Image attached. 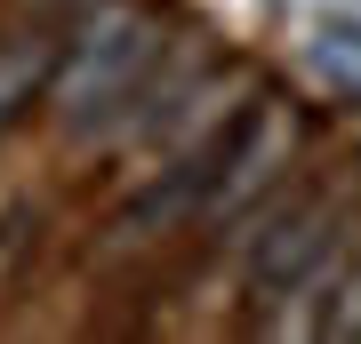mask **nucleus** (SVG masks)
<instances>
[{"label":"nucleus","mask_w":361,"mask_h":344,"mask_svg":"<svg viewBox=\"0 0 361 344\" xmlns=\"http://www.w3.org/2000/svg\"><path fill=\"white\" fill-rule=\"evenodd\" d=\"M169 49L161 32V0H80L65 40H56V72H49V128L73 144H104V128L137 104V89L153 80V64Z\"/></svg>","instance_id":"nucleus-1"},{"label":"nucleus","mask_w":361,"mask_h":344,"mask_svg":"<svg viewBox=\"0 0 361 344\" xmlns=\"http://www.w3.org/2000/svg\"><path fill=\"white\" fill-rule=\"evenodd\" d=\"M353 241H361V208L337 184H313V192L273 208L249 232V312H257V329L265 336H313L322 329V296L337 288Z\"/></svg>","instance_id":"nucleus-2"},{"label":"nucleus","mask_w":361,"mask_h":344,"mask_svg":"<svg viewBox=\"0 0 361 344\" xmlns=\"http://www.w3.org/2000/svg\"><path fill=\"white\" fill-rule=\"evenodd\" d=\"M297 144H305V113H297L289 96H249L241 120H233V136L217 144V168H209V184H201L193 224L209 232V241L233 232V241L249 248V232L289 200Z\"/></svg>","instance_id":"nucleus-3"},{"label":"nucleus","mask_w":361,"mask_h":344,"mask_svg":"<svg viewBox=\"0 0 361 344\" xmlns=\"http://www.w3.org/2000/svg\"><path fill=\"white\" fill-rule=\"evenodd\" d=\"M209 72H217V56H209V40H201V32L169 40V49H161V64H153V80L137 89V104H129L113 128H104V153H137V160H145V144L169 128V113H177V104L193 96Z\"/></svg>","instance_id":"nucleus-4"},{"label":"nucleus","mask_w":361,"mask_h":344,"mask_svg":"<svg viewBox=\"0 0 361 344\" xmlns=\"http://www.w3.org/2000/svg\"><path fill=\"white\" fill-rule=\"evenodd\" d=\"M56 40H65V25H40V16H0V136H8L32 104H49Z\"/></svg>","instance_id":"nucleus-5"},{"label":"nucleus","mask_w":361,"mask_h":344,"mask_svg":"<svg viewBox=\"0 0 361 344\" xmlns=\"http://www.w3.org/2000/svg\"><path fill=\"white\" fill-rule=\"evenodd\" d=\"M313 336H329V344L361 336V241H353V256H345V272H337V288L322 296V329H313Z\"/></svg>","instance_id":"nucleus-6"}]
</instances>
